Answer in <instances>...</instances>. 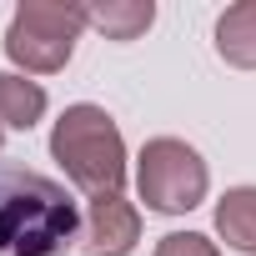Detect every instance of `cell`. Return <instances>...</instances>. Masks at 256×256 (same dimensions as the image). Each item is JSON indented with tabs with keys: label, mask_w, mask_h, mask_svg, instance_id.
<instances>
[{
	"label": "cell",
	"mask_w": 256,
	"mask_h": 256,
	"mask_svg": "<svg viewBox=\"0 0 256 256\" xmlns=\"http://www.w3.org/2000/svg\"><path fill=\"white\" fill-rule=\"evenodd\" d=\"M50 156L90 196H116L126 181V141L100 106H66V116L50 131Z\"/></svg>",
	"instance_id": "cell-2"
},
{
	"label": "cell",
	"mask_w": 256,
	"mask_h": 256,
	"mask_svg": "<svg viewBox=\"0 0 256 256\" xmlns=\"http://www.w3.org/2000/svg\"><path fill=\"white\" fill-rule=\"evenodd\" d=\"M216 231L226 246L256 256V186H231L216 201Z\"/></svg>",
	"instance_id": "cell-8"
},
{
	"label": "cell",
	"mask_w": 256,
	"mask_h": 256,
	"mask_svg": "<svg viewBox=\"0 0 256 256\" xmlns=\"http://www.w3.org/2000/svg\"><path fill=\"white\" fill-rule=\"evenodd\" d=\"M136 186H141L146 211L181 216V211H196V206L206 201L211 171H206V161H201L196 146H186V141H176V136H156V141L141 146Z\"/></svg>",
	"instance_id": "cell-4"
},
{
	"label": "cell",
	"mask_w": 256,
	"mask_h": 256,
	"mask_svg": "<svg viewBox=\"0 0 256 256\" xmlns=\"http://www.w3.org/2000/svg\"><path fill=\"white\" fill-rule=\"evenodd\" d=\"M86 216L60 181L0 161V256H60Z\"/></svg>",
	"instance_id": "cell-1"
},
{
	"label": "cell",
	"mask_w": 256,
	"mask_h": 256,
	"mask_svg": "<svg viewBox=\"0 0 256 256\" xmlns=\"http://www.w3.org/2000/svg\"><path fill=\"white\" fill-rule=\"evenodd\" d=\"M136 241H141V211L131 201H126L120 191L116 196H90L86 226H80L86 256H126Z\"/></svg>",
	"instance_id": "cell-5"
},
{
	"label": "cell",
	"mask_w": 256,
	"mask_h": 256,
	"mask_svg": "<svg viewBox=\"0 0 256 256\" xmlns=\"http://www.w3.org/2000/svg\"><path fill=\"white\" fill-rule=\"evenodd\" d=\"M216 56L226 66L256 70V0L226 6V16L216 20Z\"/></svg>",
	"instance_id": "cell-6"
},
{
	"label": "cell",
	"mask_w": 256,
	"mask_h": 256,
	"mask_svg": "<svg viewBox=\"0 0 256 256\" xmlns=\"http://www.w3.org/2000/svg\"><path fill=\"white\" fill-rule=\"evenodd\" d=\"M156 256H221V246L201 231H171L156 241Z\"/></svg>",
	"instance_id": "cell-10"
},
{
	"label": "cell",
	"mask_w": 256,
	"mask_h": 256,
	"mask_svg": "<svg viewBox=\"0 0 256 256\" xmlns=\"http://www.w3.org/2000/svg\"><path fill=\"white\" fill-rule=\"evenodd\" d=\"M80 30H86V6H70V0H26L10 16L6 56L30 76H56V70H66Z\"/></svg>",
	"instance_id": "cell-3"
},
{
	"label": "cell",
	"mask_w": 256,
	"mask_h": 256,
	"mask_svg": "<svg viewBox=\"0 0 256 256\" xmlns=\"http://www.w3.org/2000/svg\"><path fill=\"white\" fill-rule=\"evenodd\" d=\"M0 141H6V126H0Z\"/></svg>",
	"instance_id": "cell-11"
},
{
	"label": "cell",
	"mask_w": 256,
	"mask_h": 256,
	"mask_svg": "<svg viewBox=\"0 0 256 256\" xmlns=\"http://www.w3.org/2000/svg\"><path fill=\"white\" fill-rule=\"evenodd\" d=\"M46 116V90L26 76H0V126H16V131H30V126Z\"/></svg>",
	"instance_id": "cell-9"
},
{
	"label": "cell",
	"mask_w": 256,
	"mask_h": 256,
	"mask_svg": "<svg viewBox=\"0 0 256 256\" xmlns=\"http://www.w3.org/2000/svg\"><path fill=\"white\" fill-rule=\"evenodd\" d=\"M151 20H156L151 0H96V6H86V26H96L106 40H136L151 30Z\"/></svg>",
	"instance_id": "cell-7"
}]
</instances>
